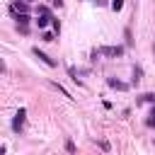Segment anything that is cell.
Segmentation results:
<instances>
[{"label": "cell", "mask_w": 155, "mask_h": 155, "mask_svg": "<svg viewBox=\"0 0 155 155\" xmlns=\"http://www.w3.org/2000/svg\"><path fill=\"white\" fill-rule=\"evenodd\" d=\"M140 78H143V68H140V65H136V68H133V85H138V82H140Z\"/></svg>", "instance_id": "52a82bcc"}, {"label": "cell", "mask_w": 155, "mask_h": 155, "mask_svg": "<svg viewBox=\"0 0 155 155\" xmlns=\"http://www.w3.org/2000/svg\"><path fill=\"white\" fill-rule=\"evenodd\" d=\"M138 102H153V104H155V92H145V94H140Z\"/></svg>", "instance_id": "9c48e42d"}, {"label": "cell", "mask_w": 155, "mask_h": 155, "mask_svg": "<svg viewBox=\"0 0 155 155\" xmlns=\"http://www.w3.org/2000/svg\"><path fill=\"white\" fill-rule=\"evenodd\" d=\"M65 150H68V153H75V143L68 140V143H65Z\"/></svg>", "instance_id": "5bb4252c"}, {"label": "cell", "mask_w": 155, "mask_h": 155, "mask_svg": "<svg viewBox=\"0 0 155 155\" xmlns=\"http://www.w3.org/2000/svg\"><path fill=\"white\" fill-rule=\"evenodd\" d=\"M99 53H104V56H121L124 48L121 46H104V48H99Z\"/></svg>", "instance_id": "277c9868"}, {"label": "cell", "mask_w": 155, "mask_h": 155, "mask_svg": "<svg viewBox=\"0 0 155 155\" xmlns=\"http://www.w3.org/2000/svg\"><path fill=\"white\" fill-rule=\"evenodd\" d=\"M109 5H111V10H114V12H119V10L124 7V0H111Z\"/></svg>", "instance_id": "30bf717a"}, {"label": "cell", "mask_w": 155, "mask_h": 155, "mask_svg": "<svg viewBox=\"0 0 155 155\" xmlns=\"http://www.w3.org/2000/svg\"><path fill=\"white\" fill-rule=\"evenodd\" d=\"M51 19H53L51 15H39V17H36V27H39V29L44 31V29L48 27V22H51Z\"/></svg>", "instance_id": "5b68a950"}, {"label": "cell", "mask_w": 155, "mask_h": 155, "mask_svg": "<svg viewBox=\"0 0 155 155\" xmlns=\"http://www.w3.org/2000/svg\"><path fill=\"white\" fill-rule=\"evenodd\" d=\"M36 15H51V10H48L46 5H39V7H36Z\"/></svg>", "instance_id": "8fae6325"}, {"label": "cell", "mask_w": 155, "mask_h": 155, "mask_svg": "<svg viewBox=\"0 0 155 155\" xmlns=\"http://www.w3.org/2000/svg\"><path fill=\"white\" fill-rule=\"evenodd\" d=\"M10 12H12V15H27V12H29V5L22 2V0H15V2L10 5Z\"/></svg>", "instance_id": "7a4b0ae2"}, {"label": "cell", "mask_w": 155, "mask_h": 155, "mask_svg": "<svg viewBox=\"0 0 155 155\" xmlns=\"http://www.w3.org/2000/svg\"><path fill=\"white\" fill-rule=\"evenodd\" d=\"M107 82H109V87H111V90H121V92H124V90H128V85H126V82H121V80H116V78H109Z\"/></svg>", "instance_id": "8992f818"}, {"label": "cell", "mask_w": 155, "mask_h": 155, "mask_svg": "<svg viewBox=\"0 0 155 155\" xmlns=\"http://www.w3.org/2000/svg\"><path fill=\"white\" fill-rule=\"evenodd\" d=\"M31 51H34V56H36V58H39V61H44V63H46V65H48V68H56V65H58V63H56V61H53V58H51V56H46V53H44V51H39V46H34V48H31Z\"/></svg>", "instance_id": "3957f363"}, {"label": "cell", "mask_w": 155, "mask_h": 155, "mask_svg": "<svg viewBox=\"0 0 155 155\" xmlns=\"http://www.w3.org/2000/svg\"><path fill=\"white\" fill-rule=\"evenodd\" d=\"M24 119H27V109H17V114H15V119H12V131L15 133H19L22 131V126H24Z\"/></svg>", "instance_id": "6da1fadb"}, {"label": "cell", "mask_w": 155, "mask_h": 155, "mask_svg": "<svg viewBox=\"0 0 155 155\" xmlns=\"http://www.w3.org/2000/svg\"><path fill=\"white\" fill-rule=\"evenodd\" d=\"M51 24H53V34H61V22L58 19H51Z\"/></svg>", "instance_id": "4fadbf2b"}, {"label": "cell", "mask_w": 155, "mask_h": 155, "mask_svg": "<svg viewBox=\"0 0 155 155\" xmlns=\"http://www.w3.org/2000/svg\"><path fill=\"white\" fill-rule=\"evenodd\" d=\"M53 7H63V0H53Z\"/></svg>", "instance_id": "9a60e30c"}, {"label": "cell", "mask_w": 155, "mask_h": 155, "mask_svg": "<svg viewBox=\"0 0 155 155\" xmlns=\"http://www.w3.org/2000/svg\"><path fill=\"white\" fill-rule=\"evenodd\" d=\"M53 36L56 34H51V31H41V41H53Z\"/></svg>", "instance_id": "7c38bea8"}, {"label": "cell", "mask_w": 155, "mask_h": 155, "mask_svg": "<svg viewBox=\"0 0 155 155\" xmlns=\"http://www.w3.org/2000/svg\"><path fill=\"white\" fill-rule=\"evenodd\" d=\"M51 87H53V90H58V92H61L63 97H68V99H73V97H70V92H68V90H65L63 85H58V82H51Z\"/></svg>", "instance_id": "ba28073f"}, {"label": "cell", "mask_w": 155, "mask_h": 155, "mask_svg": "<svg viewBox=\"0 0 155 155\" xmlns=\"http://www.w3.org/2000/svg\"><path fill=\"white\" fill-rule=\"evenodd\" d=\"M94 5H107V0H94Z\"/></svg>", "instance_id": "2e32d148"}]
</instances>
